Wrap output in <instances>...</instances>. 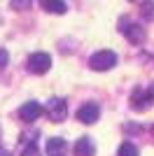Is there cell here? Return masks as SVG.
<instances>
[{
	"label": "cell",
	"mask_w": 154,
	"mask_h": 156,
	"mask_svg": "<svg viewBox=\"0 0 154 156\" xmlns=\"http://www.w3.org/2000/svg\"><path fill=\"white\" fill-rule=\"evenodd\" d=\"M9 7L16 9V12H24V9H31L33 0H9Z\"/></svg>",
	"instance_id": "obj_12"
},
{
	"label": "cell",
	"mask_w": 154,
	"mask_h": 156,
	"mask_svg": "<svg viewBox=\"0 0 154 156\" xmlns=\"http://www.w3.org/2000/svg\"><path fill=\"white\" fill-rule=\"evenodd\" d=\"M40 114H42V107H40V103H35V100H31V103H26V105H21V110H19L21 121H35Z\"/></svg>",
	"instance_id": "obj_6"
},
{
	"label": "cell",
	"mask_w": 154,
	"mask_h": 156,
	"mask_svg": "<svg viewBox=\"0 0 154 156\" xmlns=\"http://www.w3.org/2000/svg\"><path fill=\"white\" fill-rule=\"evenodd\" d=\"M119 156H140V154H138V149H135V144L124 142L122 147H119Z\"/></svg>",
	"instance_id": "obj_13"
},
{
	"label": "cell",
	"mask_w": 154,
	"mask_h": 156,
	"mask_svg": "<svg viewBox=\"0 0 154 156\" xmlns=\"http://www.w3.org/2000/svg\"><path fill=\"white\" fill-rule=\"evenodd\" d=\"M96 154V144L91 137H79L75 142V156H94Z\"/></svg>",
	"instance_id": "obj_7"
},
{
	"label": "cell",
	"mask_w": 154,
	"mask_h": 156,
	"mask_svg": "<svg viewBox=\"0 0 154 156\" xmlns=\"http://www.w3.org/2000/svg\"><path fill=\"white\" fill-rule=\"evenodd\" d=\"M0 156H9V151H5V149H0Z\"/></svg>",
	"instance_id": "obj_17"
},
{
	"label": "cell",
	"mask_w": 154,
	"mask_h": 156,
	"mask_svg": "<svg viewBox=\"0 0 154 156\" xmlns=\"http://www.w3.org/2000/svg\"><path fill=\"white\" fill-rule=\"evenodd\" d=\"M122 33L133 42V44H140L142 40H145V30H142V26H140V23H131L128 19L122 21Z\"/></svg>",
	"instance_id": "obj_5"
},
{
	"label": "cell",
	"mask_w": 154,
	"mask_h": 156,
	"mask_svg": "<svg viewBox=\"0 0 154 156\" xmlns=\"http://www.w3.org/2000/svg\"><path fill=\"white\" fill-rule=\"evenodd\" d=\"M147 96H149V98H152V100H154V82H152V84H149V89H147Z\"/></svg>",
	"instance_id": "obj_16"
},
{
	"label": "cell",
	"mask_w": 154,
	"mask_h": 156,
	"mask_svg": "<svg viewBox=\"0 0 154 156\" xmlns=\"http://www.w3.org/2000/svg\"><path fill=\"white\" fill-rule=\"evenodd\" d=\"M7 63H9V54H7V49L0 47V68H5Z\"/></svg>",
	"instance_id": "obj_15"
},
{
	"label": "cell",
	"mask_w": 154,
	"mask_h": 156,
	"mask_svg": "<svg viewBox=\"0 0 154 156\" xmlns=\"http://www.w3.org/2000/svg\"><path fill=\"white\" fill-rule=\"evenodd\" d=\"M89 65L94 70H110V68L117 65V54L110 51V49H101L89 58Z\"/></svg>",
	"instance_id": "obj_1"
},
{
	"label": "cell",
	"mask_w": 154,
	"mask_h": 156,
	"mask_svg": "<svg viewBox=\"0 0 154 156\" xmlns=\"http://www.w3.org/2000/svg\"><path fill=\"white\" fill-rule=\"evenodd\" d=\"M152 135H154V126H152Z\"/></svg>",
	"instance_id": "obj_18"
},
{
	"label": "cell",
	"mask_w": 154,
	"mask_h": 156,
	"mask_svg": "<svg viewBox=\"0 0 154 156\" xmlns=\"http://www.w3.org/2000/svg\"><path fill=\"white\" fill-rule=\"evenodd\" d=\"M47 154L49 156H63L65 154V140H61V137H49V140H47Z\"/></svg>",
	"instance_id": "obj_9"
},
{
	"label": "cell",
	"mask_w": 154,
	"mask_h": 156,
	"mask_svg": "<svg viewBox=\"0 0 154 156\" xmlns=\"http://www.w3.org/2000/svg\"><path fill=\"white\" fill-rule=\"evenodd\" d=\"M140 14L145 21H154V0H145L140 5Z\"/></svg>",
	"instance_id": "obj_11"
},
{
	"label": "cell",
	"mask_w": 154,
	"mask_h": 156,
	"mask_svg": "<svg viewBox=\"0 0 154 156\" xmlns=\"http://www.w3.org/2000/svg\"><path fill=\"white\" fill-rule=\"evenodd\" d=\"M149 100H152V98L147 96V91H142V89H135L133 96H131V107H133V110H145V107L149 105Z\"/></svg>",
	"instance_id": "obj_8"
},
{
	"label": "cell",
	"mask_w": 154,
	"mask_h": 156,
	"mask_svg": "<svg viewBox=\"0 0 154 156\" xmlns=\"http://www.w3.org/2000/svg\"><path fill=\"white\" fill-rule=\"evenodd\" d=\"M51 68V56L45 51H35L28 56V70L33 75H45L47 70Z\"/></svg>",
	"instance_id": "obj_2"
},
{
	"label": "cell",
	"mask_w": 154,
	"mask_h": 156,
	"mask_svg": "<svg viewBox=\"0 0 154 156\" xmlns=\"http://www.w3.org/2000/svg\"><path fill=\"white\" fill-rule=\"evenodd\" d=\"M21 156H40L38 154V147H35L33 140H26V142H24V151H21Z\"/></svg>",
	"instance_id": "obj_14"
},
{
	"label": "cell",
	"mask_w": 154,
	"mask_h": 156,
	"mask_svg": "<svg viewBox=\"0 0 154 156\" xmlns=\"http://www.w3.org/2000/svg\"><path fill=\"white\" fill-rule=\"evenodd\" d=\"M47 114H49L51 121L61 124V121L68 117V103H65L63 98H51L49 103H47Z\"/></svg>",
	"instance_id": "obj_3"
},
{
	"label": "cell",
	"mask_w": 154,
	"mask_h": 156,
	"mask_svg": "<svg viewBox=\"0 0 154 156\" xmlns=\"http://www.w3.org/2000/svg\"><path fill=\"white\" fill-rule=\"evenodd\" d=\"M40 5H42V9H47V12H54V14H63L65 9H68L63 0H40Z\"/></svg>",
	"instance_id": "obj_10"
},
{
	"label": "cell",
	"mask_w": 154,
	"mask_h": 156,
	"mask_svg": "<svg viewBox=\"0 0 154 156\" xmlns=\"http://www.w3.org/2000/svg\"><path fill=\"white\" fill-rule=\"evenodd\" d=\"M98 117H101V107L96 103H84L79 110H77V119L82 124H96Z\"/></svg>",
	"instance_id": "obj_4"
}]
</instances>
